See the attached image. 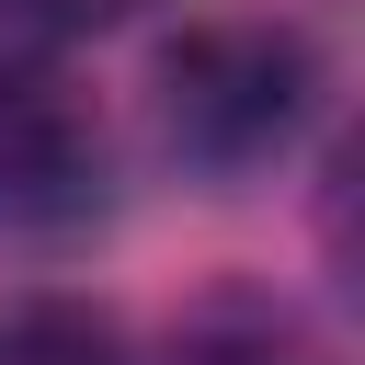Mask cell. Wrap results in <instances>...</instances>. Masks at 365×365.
Returning <instances> with one entry per match:
<instances>
[{
    "label": "cell",
    "instance_id": "cell-2",
    "mask_svg": "<svg viewBox=\"0 0 365 365\" xmlns=\"http://www.w3.org/2000/svg\"><path fill=\"white\" fill-rule=\"evenodd\" d=\"M91 205H103V114H91V91L57 57L0 46V240L80 228Z\"/></svg>",
    "mask_w": 365,
    "mask_h": 365
},
{
    "label": "cell",
    "instance_id": "cell-5",
    "mask_svg": "<svg viewBox=\"0 0 365 365\" xmlns=\"http://www.w3.org/2000/svg\"><path fill=\"white\" fill-rule=\"evenodd\" d=\"M11 23H23V0H0V46H11Z\"/></svg>",
    "mask_w": 365,
    "mask_h": 365
},
{
    "label": "cell",
    "instance_id": "cell-1",
    "mask_svg": "<svg viewBox=\"0 0 365 365\" xmlns=\"http://www.w3.org/2000/svg\"><path fill=\"white\" fill-rule=\"evenodd\" d=\"M308 91H319L308 34L262 23V11H228V23H194L160 57V137L194 171H251L308 125Z\"/></svg>",
    "mask_w": 365,
    "mask_h": 365
},
{
    "label": "cell",
    "instance_id": "cell-4",
    "mask_svg": "<svg viewBox=\"0 0 365 365\" xmlns=\"http://www.w3.org/2000/svg\"><path fill=\"white\" fill-rule=\"evenodd\" d=\"M148 0H23V23H46V34H103V23H137Z\"/></svg>",
    "mask_w": 365,
    "mask_h": 365
},
{
    "label": "cell",
    "instance_id": "cell-3",
    "mask_svg": "<svg viewBox=\"0 0 365 365\" xmlns=\"http://www.w3.org/2000/svg\"><path fill=\"white\" fill-rule=\"evenodd\" d=\"M0 365H125V342L91 297H11L0 308Z\"/></svg>",
    "mask_w": 365,
    "mask_h": 365
}]
</instances>
